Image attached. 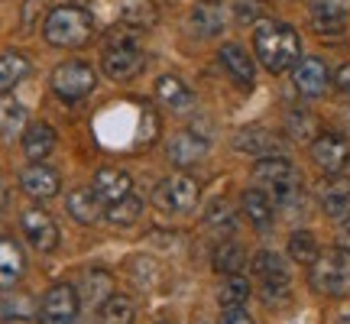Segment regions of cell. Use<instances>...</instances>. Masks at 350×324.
<instances>
[{"label": "cell", "mask_w": 350, "mask_h": 324, "mask_svg": "<svg viewBox=\"0 0 350 324\" xmlns=\"http://www.w3.org/2000/svg\"><path fill=\"white\" fill-rule=\"evenodd\" d=\"M91 191L104 201V208L113 204V201L126 198V195H133V178L124 172V169H117V165H100L94 178H91Z\"/></svg>", "instance_id": "14"}, {"label": "cell", "mask_w": 350, "mask_h": 324, "mask_svg": "<svg viewBox=\"0 0 350 324\" xmlns=\"http://www.w3.org/2000/svg\"><path fill=\"white\" fill-rule=\"evenodd\" d=\"M7 201H10V191H7V182L0 178V211L7 208Z\"/></svg>", "instance_id": "44"}, {"label": "cell", "mask_w": 350, "mask_h": 324, "mask_svg": "<svg viewBox=\"0 0 350 324\" xmlns=\"http://www.w3.org/2000/svg\"><path fill=\"white\" fill-rule=\"evenodd\" d=\"M49 87L59 100L75 104V100L88 98V94L98 87V72L88 62H81V59H68V62H59L52 68Z\"/></svg>", "instance_id": "5"}, {"label": "cell", "mask_w": 350, "mask_h": 324, "mask_svg": "<svg viewBox=\"0 0 350 324\" xmlns=\"http://www.w3.org/2000/svg\"><path fill=\"white\" fill-rule=\"evenodd\" d=\"M217 324H253V318H250V312L240 305V308H224Z\"/></svg>", "instance_id": "37"}, {"label": "cell", "mask_w": 350, "mask_h": 324, "mask_svg": "<svg viewBox=\"0 0 350 324\" xmlns=\"http://www.w3.org/2000/svg\"><path fill=\"white\" fill-rule=\"evenodd\" d=\"M26 273V253L10 237H0V292L13 288Z\"/></svg>", "instance_id": "22"}, {"label": "cell", "mask_w": 350, "mask_h": 324, "mask_svg": "<svg viewBox=\"0 0 350 324\" xmlns=\"http://www.w3.org/2000/svg\"><path fill=\"white\" fill-rule=\"evenodd\" d=\"M312 20H344L350 13V0H308Z\"/></svg>", "instance_id": "36"}, {"label": "cell", "mask_w": 350, "mask_h": 324, "mask_svg": "<svg viewBox=\"0 0 350 324\" xmlns=\"http://www.w3.org/2000/svg\"><path fill=\"white\" fill-rule=\"evenodd\" d=\"M208 152H211V143L204 137H198V133H191V130H182V133L169 137V143H165V159L172 162L175 169H182V172L204 162Z\"/></svg>", "instance_id": "12"}, {"label": "cell", "mask_w": 350, "mask_h": 324, "mask_svg": "<svg viewBox=\"0 0 350 324\" xmlns=\"http://www.w3.org/2000/svg\"><path fill=\"white\" fill-rule=\"evenodd\" d=\"M36 318V305L29 295H16V292H0V321H26Z\"/></svg>", "instance_id": "32"}, {"label": "cell", "mask_w": 350, "mask_h": 324, "mask_svg": "<svg viewBox=\"0 0 350 324\" xmlns=\"http://www.w3.org/2000/svg\"><path fill=\"white\" fill-rule=\"evenodd\" d=\"M65 211H68L72 221L91 227V224H98V221H104V201L91 188H72L68 198H65Z\"/></svg>", "instance_id": "18"}, {"label": "cell", "mask_w": 350, "mask_h": 324, "mask_svg": "<svg viewBox=\"0 0 350 324\" xmlns=\"http://www.w3.org/2000/svg\"><path fill=\"white\" fill-rule=\"evenodd\" d=\"M312 26L321 36H340L344 33V20H312Z\"/></svg>", "instance_id": "39"}, {"label": "cell", "mask_w": 350, "mask_h": 324, "mask_svg": "<svg viewBox=\"0 0 350 324\" xmlns=\"http://www.w3.org/2000/svg\"><path fill=\"white\" fill-rule=\"evenodd\" d=\"M250 299V282L243 279V275H224V286L217 292V301H221V308H240L243 301Z\"/></svg>", "instance_id": "34"}, {"label": "cell", "mask_w": 350, "mask_h": 324, "mask_svg": "<svg viewBox=\"0 0 350 324\" xmlns=\"http://www.w3.org/2000/svg\"><path fill=\"white\" fill-rule=\"evenodd\" d=\"M20 234L36 253H52V249H59V240H62L55 217L46 208H26L20 214Z\"/></svg>", "instance_id": "10"}, {"label": "cell", "mask_w": 350, "mask_h": 324, "mask_svg": "<svg viewBox=\"0 0 350 324\" xmlns=\"http://www.w3.org/2000/svg\"><path fill=\"white\" fill-rule=\"evenodd\" d=\"M198 182L185 172H175V175H165L163 182L156 185L152 191V201H156V208H163L165 214H188L195 211V204H198Z\"/></svg>", "instance_id": "8"}, {"label": "cell", "mask_w": 350, "mask_h": 324, "mask_svg": "<svg viewBox=\"0 0 350 324\" xmlns=\"http://www.w3.org/2000/svg\"><path fill=\"white\" fill-rule=\"evenodd\" d=\"M312 130H314V120H308V117H301V113H295V120L288 124V133H292L295 139H305L308 133H312Z\"/></svg>", "instance_id": "38"}, {"label": "cell", "mask_w": 350, "mask_h": 324, "mask_svg": "<svg viewBox=\"0 0 350 324\" xmlns=\"http://www.w3.org/2000/svg\"><path fill=\"white\" fill-rule=\"evenodd\" d=\"M253 49H256V59L262 62L266 72L282 75V72L299 65L301 39L288 23L262 20V23H256V29H253Z\"/></svg>", "instance_id": "1"}, {"label": "cell", "mask_w": 350, "mask_h": 324, "mask_svg": "<svg viewBox=\"0 0 350 324\" xmlns=\"http://www.w3.org/2000/svg\"><path fill=\"white\" fill-rule=\"evenodd\" d=\"M318 237H314L312 230H295L292 237H288V256L299 262V266H312L318 260Z\"/></svg>", "instance_id": "33"}, {"label": "cell", "mask_w": 350, "mask_h": 324, "mask_svg": "<svg viewBox=\"0 0 350 324\" xmlns=\"http://www.w3.org/2000/svg\"><path fill=\"white\" fill-rule=\"evenodd\" d=\"M240 208L247 214V221H250L256 230H269L275 221V204L273 198L262 191V188H247L243 191V198H240Z\"/></svg>", "instance_id": "23"}, {"label": "cell", "mask_w": 350, "mask_h": 324, "mask_svg": "<svg viewBox=\"0 0 350 324\" xmlns=\"http://www.w3.org/2000/svg\"><path fill=\"white\" fill-rule=\"evenodd\" d=\"M308 282L318 295L327 299H347L350 295V249L331 247L318 253V260L308 266Z\"/></svg>", "instance_id": "4"}, {"label": "cell", "mask_w": 350, "mask_h": 324, "mask_svg": "<svg viewBox=\"0 0 350 324\" xmlns=\"http://www.w3.org/2000/svg\"><path fill=\"white\" fill-rule=\"evenodd\" d=\"M29 126V111L20 100H3L0 104V133L3 137H23V130Z\"/></svg>", "instance_id": "31"}, {"label": "cell", "mask_w": 350, "mask_h": 324, "mask_svg": "<svg viewBox=\"0 0 350 324\" xmlns=\"http://www.w3.org/2000/svg\"><path fill=\"white\" fill-rule=\"evenodd\" d=\"M318 204L331 221H347L350 217V182L340 175H327L318 188Z\"/></svg>", "instance_id": "16"}, {"label": "cell", "mask_w": 350, "mask_h": 324, "mask_svg": "<svg viewBox=\"0 0 350 324\" xmlns=\"http://www.w3.org/2000/svg\"><path fill=\"white\" fill-rule=\"evenodd\" d=\"M42 13V0H26L23 3V29L36 26V16Z\"/></svg>", "instance_id": "40"}, {"label": "cell", "mask_w": 350, "mask_h": 324, "mask_svg": "<svg viewBox=\"0 0 350 324\" xmlns=\"http://www.w3.org/2000/svg\"><path fill=\"white\" fill-rule=\"evenodd\" d=\"M23 156L29 162H46L55 150V143H59V133H55V126L46 124V120H36V124H29L23 130Z\"/></svg>", "instance_id": "17"}, {"label": "cell", "mask_w": 350, "mask_h": 324, "mask_svg": "<svg viewBox=\"0 0 350 324\" xmlns=\"http://www.w3.org/2000/svg\"><path fill=\"white\" fill-rule=\"evenodd\" d=\"M253 273H256L262 299L269 301V305L288 301V295H292V275H288V266L279 253H273V249L256 253L253 256Z\"/></svg>", "instance_id": "6"}, {"label": "cell", "mask_w": 350, "mask_h": 324, "mask_svg": "<svg viewBox=\"0 0 350 324\" xmlns=\"http://www.w3.org/2000/svg\"><path fill=\"white\" fill-rule=\"evenodd\" d=\"M253 178L279 208H292L295 198L301 195L299 169L286 156H275V152L273 156H260V162L253 165Z\"/></svg>", "instance_id": "3"}, {"label": "cell", "mask_w": 350, "mask_h": 324, "mask_svg": "<svg viewBox=\"0 0 350 324\" xmlns=\"http://www.w3.org/2000/svg\"><path fill=\"white\" fill-rule=\"evenodd\" d=\"M312 162L325 175H340L350 165V139L340 133H318L312 139Z\"/></svg>", "instance_id": "11"}, {"label": "cell", "mask_w": 350, "mask_h": 324, "mask_svg": "<svg viewBox=\"0 0 350 324\" xmlns=\"http://www.w3.org/2000/svg\"><path fill=\"white\" fill-rule=\"evenodd\" d=\"M159 324H175V321H159Z\"/></svg>", "instance_id": "46"}, {"label": "cell", "mask_w": 350, "mask_h": 324, "mask_svg": "<svg viewBox=\"0 0 350 324\" xmlns=\"http://www.w3.org/2000/svg\"><path fill=\"white\" fill-rule=\"evenodd\" d=\"M237 7H240L237 16H240V20H247V23H250L253 16H260V10H262L260 0H237Z\"/></svg>", "instance_id": "41"}, {"label": "cell", "mask_w": 350, "mask_h": 324, "mask_svg": "<svg viewBox=\"0 0 350 324\" xmlns=\"http://www.w3.org/2000/svg\"><path fill=\"white\" fill-rule=\"evenodd\" d=\"M81 312V292L72 282H55L46 288V295L36 308L39 324H75Z\"/></svg>", "instance_id": "7"}, {"label": "cell", "mask_w": 350, "mask_h": 324, "mask_svg": "<svg viewBox=\"0 0 350 324\" xmlns=\"http://www.w3.org/2000/svg\"><path fill=\"white\" fill-rule=\"evenodd\" d=\"M204 224L211 227V230H221V234L234 230V208H230V201L227 198L211 201V208L204 214Z\"/></svg>", "instance_id": "35"}, {"label": "cell", "mask_w": 350, "mask_h": 324, "mask_svg": "<svg viewBox=\"0 0 350 324\" xmlns=\"http://www.w3.org/2000/svg\"><path fill=\"white\" fill-rule=\"evenodd\" d=\"M139 214H143V201L137 195H126V198L113 201V204L104 208V221L111 227H130L139 221Z\"/></svg>", "instance_id": "30"}, {"label": "cell", "mask_w": 350, "mask_h": 324, "mask_svg": "<svg viewBox=\"0 0 350 324\" xmlns=\"http://www.w3.org/2000/svg\"><path fill=\"white\" fill-rule=\"evenodd\" d=\"M20 188L33 201H49L62 191V175L55 172L49 162H29L20 172Z\"/></svg>", "instance_id": "13"}, {"label": "cell", "mask_w": 350, "mask_h": 324, "mask_svg": "<svg viewBox=\"0 0 350 324\" xmlns=\"http://www.w3.org/2000/svg\"><path fill=\"white\" fill-rule=\"evenodd\" d=\"M156 100L163 104L165 111L188 113L195 107V91H191L178 75H163L156 81Z\"/></svg>", "instance_id": "19"}, {"label": "cell", "mask_w": 350, "mask_h": 324, "mask_svg": "<svg viewBox=\"0 0 350 324\" xmlns=\"http://www.w3.org/2000/svg\"><path fill=\"white\" fill-rule=\"evenodd\" d=\"M217 59H221L224 72L234 78L240 87H253V81H256V65H253V59L247 55V49H243V46H237V42H227V46H221Z\"/></svg>", "instance_id": "20"}, {"label": "cell", "mask_w": 350, "mask_h": 324, "mask_svg": "<svg viewBox=\"0 0 350 324\" xmlns=\"http://www.w3.org/2000/svg\"><path fill=\"white\" fill-rule=\"evenodd\" d=\"M133 321H137V305H133L130 295H117L113 292L98 312V324H133Z\"/></svg>", "instance_id": "29"}, {"label": "cell", "mask_w": 350, "mask_h": 324, "mask_svg": "<svg viewBox=\"0 0 350 324\" xmlns=\"http://www.w3.org/2000/svg\"><path fill=\"white\" fill-rule=\"evenodd\" d=\"M338 247H344V249H350V217L347 221H340V234H338Z\"/></svg>", "instance_id": "43"}, {"label": "cell", "mask_w": 350, "mask_h": 324, "mask_svg": "<svg viewBox=\"0 0 350 324\" xmlns=\"http://www.w3.org/2000/svg\"><path fill=\"white\" fill-rule=\"evenodd\" d=\"M338 324H350V314H347V318H340V321Z\"/></svg>", "instance_id": "45"}, {"label": "cell", "mask_w": 350, "mask_h": 324, "mask_svg": "<svg viewBox=\"0 0 350 324\" xmlns=\"http://www.w3.org/2000/svg\"><path fill=\"white\" fill-rule=\"evenodd\" d=\"M33 72V62L26 52H0V98H7L13 87H20Z\"/></svg>", "instance_id": "21"}, {"label": "cell", "mask_w": 350, "mask_h": 324, "mask_svg": "<svg viewBox=\"0 0 350 324\" xmlns=\"http://www.w3.org/2000/svg\"><path fill=\"white\" fill-rule=\"evenodd\" d=\"M234 146L240 152H250V156H273L279 150V143L269 130H262V126H247V130H240L237 137H234Z\"/></svg>", "instance_id": "25"}, {"label": "cell", "mask_w": 350, "mask_h": 324, "mask_svg": "<svg viewBox=\"0 0 350 324\" xmlns=\"http://www.w3.org/2000/svg\"><path fill=\"white\" fill-rule=\"evenodd\" d=\"M334 87H338L340 94H347V98H350V62L340 65L338 72H334Z\"/></svg>", "instance_id": "42"}, {"label": "cell", "mask_w": 350, "mask_h": 324, "mask_svg": "<svg viewBox=\"0 0 350 324\" xmlns=\"http://www.w3.org/2000/svg\"><path fill=\"white\" fill-rule=\"evenodd\" d=\"M42 36L49 46L55 49H81L91 42L94 36V20L85 7L75 3H62V7H52L42 20Z\"/></svg>", "instance_id": "2"}, {"label": "cell", "mask_w": 350, "mask_h": 324, "mask_svg": "<svg viewBox=\"0 0 350 324\" xmlns=\"http://www.w3.org/2000/svg\"><path fill=\"white\" fill-rule=\"evenodd\" d=\"M100 68H104V75L113 78V81H133V78L143 75L146 55H143V49L133 46V39H117V42H107L104 59H100Z\"/></svg>", "instance_id": "9"}, {"label": "cell", "mask_w": 350, "mask_h": 324, "mask_svg": "<svg viewBox=\"0 0 350 324\" xmlns=\"http://www.w3.org/2000/svg\"><path fill=\"white\" fill-rule=\"evenodd\" d=\"M78 292H85V299L91 305H104V301L113 295V275L107 269H100V266H91L85 273V282Z\"/></svg>", "instance_id": "28"}, {"label": "cell", "mask_w": 350, "mask_h": 324, "mask_svg": "<svg viewBox=\"0 0 350 324\" xmlns=\"http://www.w3.org/2000/svg\"><path fill=\"white\" fill-rule=\"evenodd\" d=\"M211 266H214V273H221V275H237L243 266H247V249L240 247L237 240H221L217 247H214L211 253Z\"/></svg>", "instance_id": "24"}, {"label": "cell", "mask_w": 350, "mask_h": 324, "mask_svg": "<svg viewBox=\"0 0 350 324\" xmlns=\"http://www.w3.org/2000/svg\"><path fill=\"white\" fill-rule=\"evenodd\" d=\"M292 85L301 98H321L331 85L327 65L321 59H299V65L292 68Z\"/></svg>", "instance_id": "15"}, {"label": "cell", "mask_w": 350, "mask_h": 324, "mask_svg": "<svg viewBox=\"0 0 350 324\" xmlns=\"http://www.w3.org/2000/svg\"><path fill=\"white\" fill-rule=\"evenodd\" d=\"M227 23V10L224 7H217V3H208V0H201L195 13H191V29L198 33V36H217Z\"/></svg>", "instance_id": "26"}, {"label": "cell", "mask_w": 350, "mask_h": 324, "mask_svg": "<svg viewBox=\"0 0 350 324\" xmlns=\"http://www.w3.org/2000/svg\"><path fill=\"white\" fill-rule=\"evenodd\" d=\"M120 20L130 29H150L159 20V10H156L152 0H124L120 3Z\"/></svg>", "instance_id": "27"}]
</instances>
